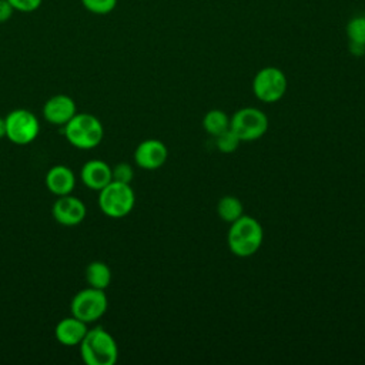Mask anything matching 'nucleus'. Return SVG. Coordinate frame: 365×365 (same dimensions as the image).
Wrapping results in <instances>:
<instances>
[{"instance_id": "aec40b11", "label": "nucleus", "mask_w": 365, "mask_h": 365, "mask_svg": "<svg viewBox=\"0 0 365 365\" xmlns=\"http://www.w3.org/2000/svg\"><path fill=\"white\" fill-rule=\"evenodd\" d=\"M81 3L94 14H107L117 6V0H81Z\"/></svg>"}, {"instance_id": "f8f14e48", "label": "nucleus", "mask_w": 365, "mask_h": 365, "mask_svg": "<svg viewBox=\"0 0 365 365\" xmlns=\"http://www.w3.org/2000/svg\"><path fill=\"white\" fill-rule=\"evenodd\" d=\"M80 177L83 184L87 188L96 190V191H100L108 182L113 181L111 167L106 161L97 160V158L90 160L83 165L80 171Z\"/></svg>"}, {"instance_id": "20e7f679", "label": "nucleus", "mask_w": 365, "mask_h": 365, "mask_svg": "<svg viewBox=\"0 0 365 365\" xmlns=\"http://www.w3.org/2000/svg\"><path fill=\"white\" fill-rule=\"evenodd\" d=\"M98 207L110 218H123L131 212L135 194L130 184L111 181L98 191Z\"/></svg>"}, {"instance_id": "423d86ee", "label": "nucleus", "mask_w": 365, "mask_h": 365, "mask_svg": "<svg viewBox=\"0 0 365 365\" xmlns=\"http://www.w3.org/2000/svg\"><path fill=\"white\" fill-rule=\"evenodd\" d=\"M71 308V315L81 319L86 324L96 322L100 319L107 308H108V301L104 289L98 288H84L78 291L70 304Z\"/></svg>"}, {"instance_id": "dca6fc26", "label": "nucleus", "mask_w": 365, "mask_h": 365, "mask_svg": "<svg viewBox=\"0 0 365 365\" xmlns=\"http://www.w3.org/2000/svg\"><path fill=\"white\" fill-rule=\"evenodd\" d=\"M217 212L222 221L231 224L235 220H238L241 215H244V207L240 198L234 195H225L220 198L217 204Z\"/></svg>"}, {"instance_id": "a211bd4d", "label": "nucleus", "mask_w": 365, "mask_h": 365, "mask_svg": "<svg viewBox=\"0 0 365 365\" xmlns=\"http://www.w3.org/2000/svg\"><path fill=\"white\" fill-rule=\"evenodd\" d=\"M240 143L241 140L230 128L215 137V147L218 148L220 153H224V154L234 153L238 148Z\"/></svg>"}, {"instance_id": "9d476101", "label": "nucleus", "mask_w": 365, "mask_h": 365, "mask_svg": "<svg viewBox=\"0 0 365 365\" xmlns=\"http://www.w3.org/2000/svg\"><path fill=\"white\" fill-rule=\"evenodd\" d=\"M167 145L157 138L141 141L134 151V161L143 170H157L163 167L167 161Z\"/></svg>"}, {"instance_id": "f3484780", "label": "nucleus", "mask_w": 365, "mask_h": 365, "mask_svg": "<svg viewBox=\"0 0 365 365\" xmlns=\"http://www.w3.org/2000/svg\"><path fill=\"white\" fill-rule=\"evenodd\" d=\"M202 127L210 135L217 137L230 128V117L222 110H210L202 118Z\"/></svg>"}, {"instance_id": "6e6552de", "label": "nucleus", "mask_w": 365, "mask_h": 365, "mask_svg": "<svg viewBox=\"0 0 365 365\" xmlns=\"http://www.w3.org/2000/svg\"><path fill=\"white\" fill-rule=\"evenodd\" d=\"M287 91V77L277 67L261 68L252 80V93L262 103H277Z\"/></svg>"}, {"instance_id": "6ab92c4d", "label": "nucleus", "mask_w": 365, "mask_h": 365, "mask_svg": "<svg viewBox=\"0 0 365 365\" xmlns=\"http://www.w3.org/2000/svg\"><path fill=\"white\" fill-rule=\"evenodd\" d=\"M346 34L349 43H356L365 46V17H354L346 24Z\"/></svg>"}, {"instance_id": "2eb2a0df", "label": "nucleus", "mask_w": 365, "mask_h": 365, "mask_svg": "<svg viewBox=\"0 0 365 365\" xmlns=\"http://www.w3.org/2000/svg\"><path fill=\"white\" fill-rule=\"evenodd\" d=\"M111 269L103 261H93L86 268V281L88 287L106 289L111 282Z\"/></svg>"}, {"instance_id": "1a4fd4ad", "label": "nucleus", "mask_w": 365, "mask_h": 365, "mask_svg": "<svg viewBox=\"0 0 365 365\" xmlns=\"http://www.w3.org/2000/svg\"><path fill=\"white\" fill-rule=\"evenodd\" d=\"M86 214H87V210L84 202L71 194L57 197V200L51 207L53 218L58 224L66 227H73L80 224L86 218Z\"/></svg>"}, {"instance_id": "4468645a", "label": "nucleus", "mask_w": 365, "mask_h": 365, "mask_svg": "<svg viewBox=\"0 0 365 365\" xmlns=\"http://www.w3.org/2000/svg\"><path fill=\"white\" fill-rule=\"evenodd\" d=\"M88 328L87 324L76 317L63 318L54 329L56 339L64 346H77L86 336Z\"/></svg>"}, {"instance_id": "f257e3e1", "label": "nucleus", "mask_w": 365, "mask_h": 365, "mask_svg": "<svg viewBox=\"0 0 365 365\" xmlns=\"http://www.w3.org/2000/svg\"><path fill=\"white\" fill-rule=\"evenodd\" d=\"M262 238L264 231L261 224L251 215L244 214L230 224L227 244L234 255L240 258H247L254 255L259 250Z\"/></svg>"}, {"instance_id": "b1692460", "label": "nucleus", "mask_w": 365, "mask_h": 365, "mask_svg": "<svg viewBox=\"0 0 365 365\" xmlns=\"http://www.w3.org/2000/svg\"><path fill=\"white\" fill-rule=\"evenodd\" d=\"M349 50H351V53L355 54V56H362V54H365V46H362V44L349 43Z\"/></svg>"}, {"instance_id": "0eeeda50", "label": "nucleus", "mask_w": 365, "mask_h": 365, "mask_svg": "<svg viewBox=\"0 0 365 365\" xmlns=\"http://www.w3.org/2000/svg\"><path fill=\"white\" fill-rule=\"evenodd\" d=\"M6 137L17 144V145H26L34 141L40 133V124L37 117L26 110V108H17L10 111L6 117Z\"/></svg>"}, {"instance_id": "393cba45", "label": "nucleus", "mask_w": 365, "mask_h": 365, "mask_svg": "<svg viewBox=\"0 0 365 365\" xmlns=\"http://www.w3.org/2000/svg\"><path fill=\"white\" fill-rule=\"evenodd\" d=\"M6 137V121L0 117V138Z\"/></svg>"}, {"instance_id": "ddd939ff", "label": "nucleus", "mask_w": 365, "mask_h": 365, "mask_svg": "<svg viewBox=\"0 0 365 365\" xmlns=\"http://www.w3.org/2000/svg\"><path fill=\"white\" fill-rule=\"evenodd\" d=\"M46 187L56 197L71 194L76 187V175L70 167L54 165L46 174Z\"/></svg>"}, {"instance_id": "7ed1b4c3", "label": "nucleus", "mask_w": 365, "mask_h": 365, "mask_svg": "<svg viewBox=\"0 0 365 365\" xmlns=\"http://www.w3.org/2000/svg\"><path fill=\"white\" fill-rule=\"evenodd\" d=\"M63 133L73 147L90 150L103 141L104 127L96 115L90 113H77L66 125H63Z\"/></svg>"}, {"instance_id": "f03ea898", "label": "nucleus", "mask_w": 365, "mask_h": 365, "mask_svg": "<svg viewBox=\"0 0 365 365\" xmlns=\"http://www.w3.org/2000/svg\"><path fill=\"white\" fill-rule=\"evenodd\" d=\"M78 346L80 355L87 365H114L118 359L117 342L103 327L88 329Z\"/></svg>"}, {"instance_id": "9b49d317", "label": "nucleus", "mask_w": 365, "mask_h": 365, "mask_svg": "<svg viewBox=\"0 0 365 365\" xmlns=\"http://www.w3.org/2000/svg\"><path fill=\"white\" fill-rule=\"evenodd\" d=\"M77 114L76 103L66 94L50 97L43 106L44 118L53 125H66Z\"/></svg>"}, {"instance_id": "39448f33", "label": "nucleus", "mask_w": 365, "mask_h": 365, "mask_svg": "<svg viewBox=\"0 0 365 365\" xmlns=\"http://www.w3.org/2000/svg\"><path fill=\"white\" fill-rule=\"evenodd\" d=\"M230 130L242 141H255L268 130V117L257 107L237 110L230 118Z\"/></svg>"}, {"instance_id": "5701e85b", "label": "nucleus", "mask_w": 365, "mask_h": 365, "mask_svg": "<svg viewBox=\"0 0 365 365\" xmlns=\"http://www.w3.org/2000/svg\"><path fill=\"white\" fill-rule=\"evenodd\" d=\"M13 11L14 9L9 3V0H0V23L10 20V17L13 16Z\"/></svg>"}, {"instance_id": "412c9836", "label": "nucleus", "mask_w": 365, "mask_h": 365, "mask_svg": "<svg viewBox=\"0 0 365 365\" xmlns=\"http://www.w3.org/2000/svg\"><path fill=\"white\" fill-rule=\"evenodd\" d=\"M113 173V180L118 182H125L130 184L134 178V170L128 163H118L111 168Z\"/></svg>"}, {"instance_id": "4be33fe9", "label": "nucleus", "mask_w": 365, "mask_h": 365, "mask_svg": "<svg viewBox=\"0 0 365 365\" xmlns=\"http://www.w3.org/2000/svg\"><path fill=\"white\" fill-rule=\"evenodd\" d=\"M43 0H9V3L13 6L14 10L23 11V13H30L37 10L41 6Z\"/></svg>"}]
</instances>
